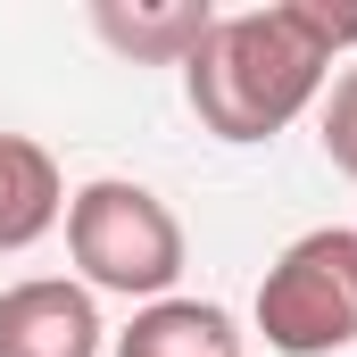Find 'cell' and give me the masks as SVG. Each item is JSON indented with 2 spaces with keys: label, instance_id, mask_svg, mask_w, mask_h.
<instances>
[{
  "label": "cell",
  "instance_id": "6da1fadb",
  "mask_svg": "<svg viewBox=\"0 0 357 357\" xmlns=\"http://www.w3.org/2000/svg\"><path fill=\"white\" fill-rule=\"evenodd\" d=\"M349 42H357V17H333L316 0H274V8L216 17L208 42L183 67L191 116L216 142H266L324 100L333 50H349Z\"/></svg>",
  "mask_w": 357,
  "mask_h": 357
},
{
  "label": "cell",
  "instance_id": "7a4b0ae2",
  "mask_svg": "<svg viewBox=\"0 0 357 357\" xmlns=\"http://www.w3.org/2000/svg\"><path fill=\"white\" fill-rule=\"evenodd\" d=\"M67 258L84 274V291H116V299H175L183 274V225L150 183L100 175L67 191Z\"/></svg>",
  "mask_w": 357,
  "mask_h": 357
},
{
  "label": "cell",
  "instance_id": "3957f363",
  "mask_svg": "<svg viewBox=\"0 0 357 357\" xmlns=\"http://www.w3.org/2000/svg\"><path fill=\"white\" fill-rule=\"evenodd\" d=\"M258 333L282 357H333L357 341V225H316L266 266Z\"/></svg>",
  "mask_w": 357,
  "mask_h": 357
},
{
  "label": "cell",
  "instance_id": "277c9868",
  "mask_svg": "<svg viewBox=\"0 0 357 357\" xmlns=\"http://www.w3.org/2000/svg\"><path fill=\"white\" fill-rule=\"evenodd\" d=\"M100 307L84 282L33 274L0 291V357H100Z\"/></svg>",
  "mask_w": 357,
  "mask_h": 357
},
{
  "label": "cell",
  "instance_id": "5b68a950",
  "mask_svg": "<svg viewBox=\"0 0 357 357\" xmlns=\"http://www.w3.org/2000/svg\"><path fill=\"white\" fill-rule=\"evenodd\" d=\"M67 216V175L42 142L0 133V250H33Z\"/></svg>",
  "mask_w": 357,
  "mask_h": 357
},
{
  "label": "cell",
  "instance_id": "8992f818",
  "mask_svg": "<svg viewBox=\"0 0 357 357\" xmlns=\"http://www.w3.org/2000/svg\"><path fill=\"white\" fill-rule=\"evenodd\" d=\"M116 357H241V324L216 299H150L116 333Z\"/></svg>",
  "mask_w": 357,
  "mask_h": 357
},
{
  "label": "cell",
  "instance_id": "52a82bcc",
  "mask_svg": "<svg viewBox=\"0 0 357 357\" xmlns=\"http://www.w3.org/2000/svg\"><path fill=\"white\" fill-rule=\"evenodd\" d=\"M91 25H100V42H108V50H125V59L191 67V50L208 42L216 8H199V0H158V8H125V0H100V8H91Z\"/></svg>",
  "mask_w": 357,
  "mask_h": 357
},
{
  "label": "cell",
  "instance_id": "ba28073f",
  "mask_svg": "<svg viewBox=\"0 0 357 357\" xmlns=\"http://www.w3.org/2000/svg\"><path fill=\"white\" fill-rule=\"evenodd\" d=\"M324 158H333L341 175H357V67L324 91Z\"/></svg>",
  "mask_w": 357,
  "mask_h": 357
}]
</instances>
